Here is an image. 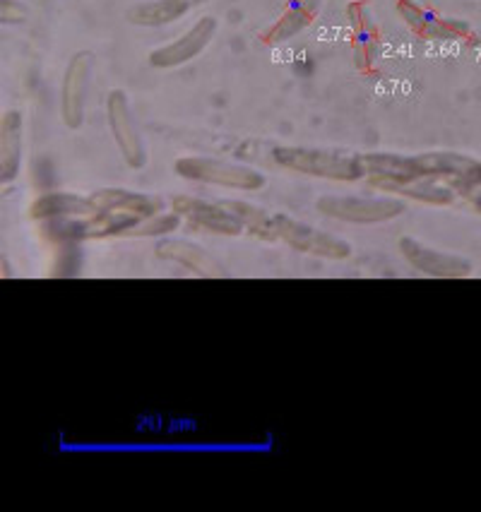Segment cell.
<instances>
[{
  "label": "cell",
  "instance_id": "12",
  "mask_svg": "<svg viewBox=\"0 0 481 512\" xmlns=\"http://www.w3.org/2000/svg\"><path fill=\"white\" fill-rule=\"evenodd\" d=\"M22 133L25 121L20 111H5L0 121V183L8 186L22 169Z\"/></svg>",
  "mask_w": 481,
  "mask_h": 512
},
{
  "label": "cell",
  "instance_id": "6",
  "mask_svg": "<svg viewBox=\"0 0 481 512\" xmlns=\"http://www.w3.org/2000/svg\"><path fill=\"white\" fill-rule=\"evenodd\" d=\"M171 212H176L195 231H207V234L217 236H241L246 231L224 202H210L193 198V195H176L171 200Z\"/></svg>",
  "mask_w": 481,
  "mask_h": 512
},
{
  "label": "cell",
  "instance_id": "11",
  "mask_svg": "<svg viewBox=\"0 0 481 512\" xmlns=\"http://www.w3.org/2000/svg\"><path fill=\"white\" fill-rule=\"evenodd\" d=\"M92 195H75V193H46L39 195L29 205V219L32 222H53V219H75V217H92L97 214Z\"/></svg>",
  "mask_w": 481,
  "mask_h": 512
},
{
  "label": "cell",
  "instance_id": "18",
  "mask_svg": "<svg viewBox=\"0 0 481 512\" xmlns=\"http://www.w3.org/2000/svg\"><path fill=\"white\" fill-rule=\"evenodd\" d=\"M395 195H405L417 202H426V205H453L457 198V190L448 183L436 181V178H421V181L407 183L393 190Z\"/></svg>",
  "mask_w": 481,
  "mask_h": 512
},
{
  "label": "cell",
  "instance_id": "19",
  "mask_svg": "<svg viewBox=\"0 0 481 512\" xmlns=\"http://www.w3.org/2000/svg\"><path fill=\"white\" fill-rule=\"evenodd\" d=\"M349 15L356 22V58L361 65H368L373 61V51H376V34H373L371 20H368L364 5H352Z\"/></svg>",
  "mask_w": 481,
  "mask_h": 512
},
{
  "label": "cell",
  "instance_id": "22",
  "mask_svg": "<svg viewBox=\"0 0 481 512\" xmlns=\"http://www.w3.org/2000/svg\"><path fill=\"white\" fill-rule=\"evenodd\" d=\"M469 202H472L474 210L481 212V188H479V190H474V193L469 195Z\"/></svg>",
  "mask_w": 481,
  "mask_h": 512
},
{
  "label": "cell",
  "instance_id": "20",
  "mask_svg": "<svg viewBox=\"0 0 481 512\" xmlns=\"http://www.w3.org/2000/svg\"><path fill=\"white\" fill-rule=\"evenodd\" d=\"M183 219L178 214H154V217L142 219V222L130 231L128 236H138V238H147V236H164V234H174Z\"/></svg>",
  "mask_w": 481,
  "mask_h": 512
},
{
  "label": "cell",
  "instance_id": "13",
  "mask_svg": "<svg viewBox=\"0 0 481 512\" xmlns=\"http://www.w3.org/2000/svg\"><path fill=\"white\" fill-rule=\"evenodd\" d=\"M200 0H147V3H138L128 10L126 17L130 25L157 29L174 25V22L186 17L190 10L198 8Z\"/></svg>",
  "mask_w": 481,
  "mask_h": 512
},
{
  "label": "cell",
  "instance_id": "7",
  "mask_svg": "<svg viewBox=\"0 0 481 512\" xmlns=\"http://www.w3.org/2000/svg\"><path fill=\"white\" fill-rule=\"evenodd\" d=\"M92 68L94 56L89 51L75 53V56L70 58L68 68H65L61 87V116L65 128L80 130L82 123H85V104Z\"/></svg>",
  "mask_w": 481,
  "mask_h": 512
},
{
  "label": "cell",
  "instance_id": "9",
  "mask_svg": "<svg viewBox=\"0 0 481 512\" xmlns=\"http://www.w3.org/2000/svg\"><path fill=\"white\" fill-rule=\"evenodd\" d=\"M400 253L414 270L426 277L436 279H460L472 272V265L465 258L453 253H441V250L424 246L417 238L405 236L400 238Z\"/></svg>",
  "mask_w": 481,
  "mask_h": 512
},
{
  "label": "cell",
  "instance_id": "3",
  "mask_svg": "<svg viewBox=\"0 0 481 512\" xmlns=\"http://www.w3.org/2000/svg\"><path fill=\"white\" fill-rule=\"evenodd\" d=\"M318 212L344 224H385L405 214L400 198H364V195H323L316 202Z\"/></svg>",
  "mask_w": 481,
  "mask_h": 512
},
{
  "label": "cell",
  "instance_id": "14",
  "mask_svg": "<svg viewBox=\"0 0 481 512\" xmlns=\"http://www.w3.org/2000/svg\"><path fill=\"white\" fill-rule=\"evenodd\" d=\"M320 8H323V0H294L275 25L267 29L265 44H284V41L299 37L304 29L313 25Z\"/></svg>",
  "mask_w": 481,
  "mask_h": 512
},
{
  "label": "cell",
  "instance_id": "17",
  "mask_svg": "<svg viewBox=\"0 0 481 512\" xmlns=\"http://www.w3.org/2000/svg\"><path fill=\"white\" fill-rule=\"evenodd\" d=\"M222 202L229 207V212L239 219L248 234L263 238V241H275V231H272V217H275V214H270L267 210H263V207L251 205V202H243V200H222Z\"/></svg>",
  "mask_w": 481,
  "mask_h": 512
},
{
  "label": "cell",
  "instance_id": "8",
  "mask_svg": "<svg viewBox=\"0 0 481 512\" xmlns=\"http://www.w3.org/2000/svg\"><path fill=\"white\" fill-rule=\"evenodd\" d=\"M217 34V20L212 15L200 17L193 27L186 29L181 37L171 41V44L162 46V49L150 53V65L152 68H162V70H171V68H181L190 61L203 53L210 41L215 39Z\"/></svg>",
  "mask_w": 481,
  "mask_h": 512
},
{
  "label": "cell",
  "instance_id": "2",
  "mask_svg": "<svg viewBox=\"0 0 481 512\" xmlns=\"http://www.w3.org/2000/svg\"><path fill=\"white\" fill-rule=\"evenodd\" d=\"M174 171L183 181L241 190V193H255V190H263L267 186V178L253 166L212 157H181L176 159Z\"/></svg>",
  "mask_w": 481,
  "mask_h": 512
},
{
  "label": "cell",
  "instance_id": "21",
  "mask_svg": "<svg viewBox=\"0 0 481 512\" xmlns=\"http://www.w3.org/2000/svg\"><path fill=\"white\" fill-rule=\"evenodd\" d=\"M0 20L3 25H17L25 20V10L15 5V0H0Z\"/></svg>",
  "mask_w": 481,
  "mask_h": 512
},
{
  "label": "cell",
  "instance_id": "15",
  "mask_svg": "<svg viewBox=\"0 0 481 512\" xmlns=\"http://www.w3.org/2000/svg\"><path fill=\"white\" fill-rule=\"evenodd\" d=\"M92 200L99 212H130L138 214L142 219L154 217V214L162 212V202L157 198L123 188H102L97 190V193H92Z\"/></svg>",
  "mask_w": 481,
  "mask_h": 512
},
{
  "label": "cell",
  "instance_id": "16",
  "mask_svg": "<svg viewBox=\"0 0 481 512\" xmlns=\"http://www.w3.org/2000/svg\"><path fill=\"white\" fill-rule=\"evenodd\" d=\"M157 258L169 260V263L183 265L186 270L198 272V275H219V267L215 260L207 255L205 248L198 243L178 241V238H166L157 246Z\"/></svg>",
  "mask_w": 481,
  "mask_h": 512
},
{
  "label": "cell",
  "instance_id": "4",
  "mask_svg": "<svg viewBox=\"0 0 481 512\" xmlns=\"http://www.w3.org/2000/svg\"><path fill=\"white\" fill-rule=\"evenodd\" d=\"M272 231H275V241L284 243L299 253L316 255L325 260H347L352 255V246L342 238L320 231L316 226H308L304 222L287 217V214H275L272 217Z\"/></svg>",
  "mask_w": 481,
  "mask_h": 512
},
{
  "label": "cell",
  "instance_id": "1",
  "mask_svg": "<svg viewBox=\"0 0 481 512\" xmlns=\"http://www.w3.org/2000/svg\"><path fill=\"white\" fill-rule=\"evenodd\" d=\"M272 159L282 169L313 178L352 183L364 178L361 154L328 150V147H275Z\"/></svg>",
  "mask_w": 481,
  "mask_h": 512
},
{
  "label": "cell",
  "instance_id": "5",
  "mask_svg": "<svg viewBox=\"0 0 481 512\" xmlns=\"http://www.w3.org/2000/svg\"><path fill=\"white\" fill-rule=\"evenodd\" d=\"M106 121H109L111 138H114L123 162L130 169H142L147 164V150L135 128L133 109H130L128 94L123 89H111L106 97Z\"/></svg>",
  "mask_w": 481,
  "mask_h": 512
},
{
  "label": "cell",
  "instance_id": "10",
  "mask_svg": "<svg viewBox=\"0 0 481 512\" xmlns=\"http://www.w3.org/2000/svg\"><path fill=\"white\" fill-rule=\"evenodd\" d=\"M397 13L407 22L414 34L429 41H457L467 37L469 27L460 20H443V17L433 15L429 8L419 5L417 0H397Z\"/></svg>",
  "mask_w": 481,
  "mask_h": 512
}]
</instances>
